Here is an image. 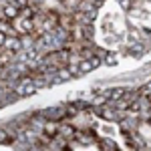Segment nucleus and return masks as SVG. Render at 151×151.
I'll return each instance as SVG.
<instances>
[{
  "label": "nucleus",
  "instance_id": "nucleus-1",
  "mask_svg": "<svg viewBox=\"0 0 151 151\" xmlns=\"http://www.w3.org/2000/svg\"><path fill=\"white\" fill-rule=\"evenodd\" d=\"M40 115L45 117L47 121H55V123H58L60 119L67 117V109H63V107H52V109H47V111L40 113Z\"/></svg>",
  "mask_w": 151,
  "mask_h": 151
},
{
  "label": "nucleus",
  "instance_id": "nucleus-2",
  "mask_svg": "<svg viewBox=\"0 0 151 151\" xmlns=\"http://www.w3.org/2000/svg\"><path fill=\"white\" fill-rule=\"evenodd\" d=\"M42 133H45V137H57L58 135V123H55V121H47L45 123V127H42Z\"/></svg>",
  "mask_w": 151,
  "mask_h": 151
},
{
  "label": "nucleus",
  "instance_id": "nucleus-3",
  "mask_svg": "<svg viewBox=\"0 0 151 151\" xmlns=\"http://www.w3.org/2000/svg\"><path fill=\"white\" fill-rule=\"evenodd\" d=\"M4 47L8 48L10 52H16V50H20L22 42H20V38H16V36H6V40H4Z\"/></svg>",
  "mask_w": 151,
  "mask_h": 151
},
{
  "label": "nucleus",
  "instance_id": "nucleus-4",
  "mask_svg": "<svg viewBox=\"0 0 151 151\" xmlns=\"http://www.w3.org/2000/svg\"><path fill=\"white\" fill-rule=\"evenodd\" d=\"M2 14H4V18H8V20H16V18H18V8H16L14 4H6L4 10H2Z\"/></svg>",
  "mask_w": 151,
  "mask_h": 151
},
{
  "label": "nucleus",
  "instance_id": "nucleus-5",
  "mask_svg": "<svg viewBox=\"0 0 151 151\" xmlns=\"http://www.w3.org/2000/svg\"><path fill=\"white\" fill-rule=\"evenodd\" d=\"M77 12H95V2L93 0H81L79 4H77Z\"/></svg>",
  "mask_w": 151,
  "mask_h": 151
},
{
  "label": "nucleus",
  "instance_id": "nucleus-6",
  "mask_svg": "<svg viewBox=\"0 0 151 151\" xmlns=\"http://www.w3.org/2000/svg\"><path fill=\"white\" fill-rule=\"evenodd\" d=\"M16 24H18V30H20V32H26V35H30L32 28H35L30 18H20V22H16Z\"/></svg>",
  "mask_w": 151,
  "mask_h": 151
},
{
  "label": "nucleus",
  "instance_id": "nucleus-7",
  "mask_svg": "<svg viewBox=\"0 0 151 151\" xmlns=\"http://www.w3.org/2000/svg\"><path fill=\"white\" fill-rule=\"evenodd\" d=\"M16 139V135L12 133L10 129H2L0 127V143H10V141Z\"/></svg>",
  "mask_w": 151,
  "mask_h": 151
},
{
  "label": "nucleus",
  "instance_id": "nucleus-8",
  "mask_svg": "<svg viewBox=\"0 0 151 151\" xmlns=\"http://www.w3.org/2000/svg\"><path fill=\"white\" fill-rule=\"evenodd\" d=\"M12 4H14L18 10H20V8H24V6H30V4H28V0H12Z\"/></svg>",
  "mask_w": 151,
  "mask_h": 151
},
{
  "label": "nucleus",
  "instance_id": "nucleus-9",
  "mask_svg": "<svg viewBox=\"0 0 151 151\" xmlns=\"http://www.w3.org/2000/svg\"><path fill=\"white\" fill-rule=\"evenodd\" d=\"M121 6H123V8H129V6H131V2H129V0H121Z\"/></svg>",
  "mask_w": 151,
  "mask_h": 151
},
{
  "label": "nucleus",
  "instance_id": "nucleus-10",
  "mask_svg": "<svg viewBox=\"0 0 151 151\" xmlns=\"http://www.w3.org/2000/svg\"><path fill=\"white\" fill-rule=\"evenodd\" d=\"M4 40H6V35H4V32H0V47L4 45Z\"/></svg>",
  "mask_w": 151,
  "mask_h": 151
},
{
  "label": "nucleus",
  "instance_id": "nucleus-11",
  "mask_svg": "<svg viewBox=\"0 0 151 151\" xmlns=\"http://www.w3.org/2000/svg\"><path fill=\"white\" fill-rule=\"evenodd\" d=\"M143 151H147V149H143Z\"/></svg>",
  "mask_w": 151,
  "mask_h": 151
}]
</instances>
